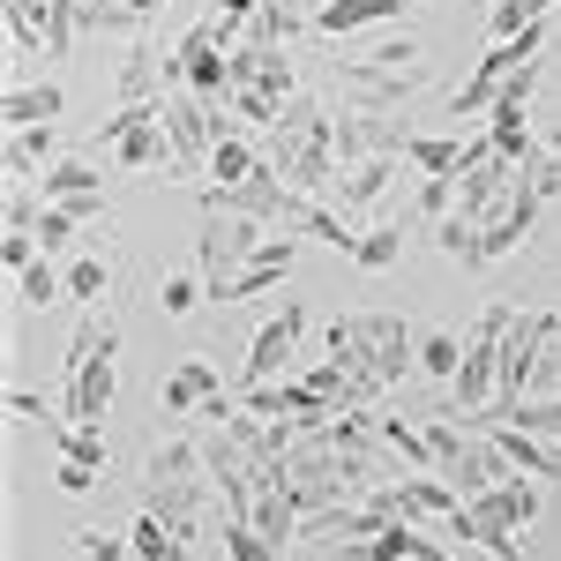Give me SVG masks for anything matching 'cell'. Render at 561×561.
Masks as SVG:
<instances>
[{"instance_id": "obj_1", "label": "cell", "mask_w": 561, "mask_h": 561, "mask_svg": "<svg viewBox=\"0 0 561 561\" xmlns=\"http://www.w3.org/2000/svg\"><path fill=\"white\" fill-rule=\"evenodd\" d=\"M270 165L293 180L300 195H330L337 187V113L293 90V105L270 128Z\"/></svg>"}, {"instance_id": "obj_2", "label": "cell", "mask_w": 561, "mask_h": 561, "mask_svg": "<svg viewBox=\"0 0 561 561\" xmlns=\"http://www.w3.org/2000/svg\"><path fill=\"white\" fill-rule=\"evenodd\" d=\"M210 486L217 479H210V465H203V434H165V442L142 457V510H158L180 539L195 531Z\"/></svg>"}, {"instance_id": "obj_3", "label": "cell", "mask_w": 561, "mask_h": 561, "mask_svg": "<svg viewBox=\"0 0 561 561\" xmlns=\"http://www.w3.org/2000/svg\"><path fill=\"white\" fill-rule=\"evenodd\" d=\"M195 255H203V285H210V300H232V277L262 255V217L225 210L210 187H203V240H195Z\"/></svg>"}, {"instance_id": "obj_4", "label": "cell", "mask_w": 561, "mask_h": 561, "mask_svg": "<svg viewBox=\"0 0 561 561\" xmlns=\"http://www.w3.org/2000/svg\"><path fill=\"white\" fill-rule=\"evenodd\" d=\"M510 322H517V307H510V300H494L472 322V337H465V367H457V382H449L457 420H479V412L494 404V389H502V337H510Z\"/></svg>"}, {"instance_id": "obj_5", "label": "cell", "mask_w": 561, "mask_h": 561, "mask_svg": "<svg viewBox=\"0 0 561 561\" xmlns=\"http://www.w3.org/2000/svg\"><path fill=\"white\" fill-rule=\"evenodd\" d=\"M539 53H547V23H531V31H517V38H494V53H486L472 76L457 83L449 113H457V121H486V113H494V98H502V83H510L517 68H531Z\"/></svg>"}, {"instance_id": "obj_6", "label": "cell", "mask_w": 561, "mask_h": 561, "mask_svg": "<svg viewBox=\"0 0 561 561\" xmlns=\"http://www.w3.org/2000/svg\"><path fill=\"white\" fill-rule=\"evenodd\" d=\"M158 113H165V142H173L180 173H210V150H217V135H225V105L195 98V90H165Z\"/></svg>"}, {"instance_id": "obj_7", "label": "cell", "mask_w": 561, "mask_h": 561, "mask_svg": "<svg viewBox=\"0 0 561 561\" xmlns=\"http://www.w3.org/2000/svg\"><path fill=\"white\" fill-rule=\"evenodd\" d=\"M517 180H524V165L494 150V135H479L472 150H465V165H457V210L472 217V225H486V217L517 195Z\"/></svg>"}, {"instance_id": "obj_8", "label": "cell", "mask_w": 561, "mask_h": 561, "mask_svg": "<svg viewBox=\"0 0 561 561\" xmlns=\"http://www.w3.org/2000/svg\"><path fill=\"white\" fill-rule=\"evenodd\" d=\"M98 135L113 142V158H121L128 173H158V165H173V142H165V113H158V105H121Z\"/></svg>"}, {"instance_id": "obj_9", "label": "cell", "mask_w": 561, "mask_h": 561, "mask_svg": "<svg viewBox=\"0 0 561 561\" xmlns=\"http://www.w3.org/2000/svg\"><path fill=\"white\" fill-rule=\"evenodd\" d=\"M427 83V68H382V60H337V90L345 105H367V113H397L412 90Z\"/></svg>"}, {"instance_id": "obj_10", "label": "cell", "mask_w": 561, "mask_h": 561, "mask_svg": "<svg viewBox=\"0 0 561 561\" xmlns=\"http://www.w3.org/2000/svg\"><path fill=\"white\" fill-rule=\"evenodd\" d=\"M203 465H210V479L225 486V517H248L255 494H262V465L225 427H203Z\"/></svg>"}, {"instance_id": "obj_11", "label": "cell", "mask_w": 561, "mask_h": 561, "mask_svg": "<svg viewBox=\"0 0 561 561\" xmlns=\"http://www.w3.org/2000/svg\"><path fill=\"white\" fill-rule=\"evenodd\" d=\"M113 397H121V367H113V352H98V359H68V397H60V412H68L76 427H105Z\"/></svg>"}, {"instance_id": "obj_12", "label": "cell", "mask_w": 561, "mask_h": 561, "mask_svg": "<svg viewBox=\"0 0 561 561\" xmlns=\"http://www.w3.org/2000/svg\"><path fill=\"white\" fill-rule=\"evenodd\" d=\"M300 337H307V307L285 300V314H270V322L255 330V352H248V375H240V389H248V382H285V367H293Z\"/></svg>"}, {"instance_id": "obj_13", "label": "cell", "mask_w": 561, "mask_h": 561, "mask_svg": "<svg viewBox=\"0 0 561 561\" xmlns=\"http://www.w3.org/2000/svg\"><path fill=\"white\" fill-rule=\"evenodd\" d=\"M367 158H404V128H397L389 113L345 105V113H337V173H345V165H367Z\"/></svg>"}, {"instance_id": "obj_14", "label": "cell", "mask_w": 561, "mask_h": 561, "mask_svg": "<svg viewBox=\"0 0 561 561\" xmlns=\"http://www.w3.org/2000/svg\"><path fill=\"white\" fill-rule=\"evenodd\" d=\"M539 210H547V195L531 187V180H517V195L502 203V210L479 225V262H502V255H517L524 240H531V225H539Z\"/></svg>"}, {"instance_id": "obj_15", "label": "cell", "mask_w": 561, "mask_h": 561, "mask_svg": "<svg viewBox=\"0 0 561 561\" xmlns=\"http://www.w3.org/2000/svg\"><path fill=\"white\" fill-rule=\"evenodd\" d=\"M367 322V375L375 382H404L412 367H420V337L404 330V314H359Z\"/></svg>"}, {"instance_id": "obj_16", "label": "cell", "mask_w": 561, "mask_h": 561, "mask_svg": "<svg viewBox=\"0 0 561 561\" xmlns=\"http://www.w3.org/2000/svg\"><path fill=\"white\" fill-rule=\"evenodd\" d=\"M510 472H517V465L502 457V442H494L486 427H472V434H465V457H449V465H442V479H449L465 502H479L486 486H502Z\"/></svg>"}, {"instance_id": "obj_17", "label": "cell", "mask_w": 561, "mask_h": 561, "mask_svg": "<svg viewBox=\"0 0 561 561\" xmlns=\"http://www.w3.org/2000/svg\"><path fill=\"white\" fill-rule=\"evenodd\" d=\"M38 195L45 203H76L83 217H105V173L83 165V158H53L38 173Z\"/></svg>"}, {"instance_id": "obj_18", "label": "cell", "mask_w": 561, "mask_h": 561, "mask_svg": "<svg viewBox=\"0 0 561 561\" xmlns=\"http://www.w3.org/2000/svg\"><path fill=\"white\" fill-rule=\"evenodd\" d=\"M397 165H404V158H367V165H345V173H337V187H330V203H337L345 217L375 210L389 187H397Z\"/></svg>"}, {"instance_id": "obj_19", "label": "cell", "mask_w": 561, "mask_h": 561, "mask_svg": "<svg viewBox=\"0 0 561 561\" xmlns=\"http://www.w3.org/2000/svg\"><path fill=\"white\" fill-rule=\"evenodd\" d=\"M53 158H60V128H8V150H0L8 187H38V173Z\"/></svg>"}, {"instance_id": "obj_20", "label": "cell", "mask_w": 561, "mask_h": 561, "mask_svg": "<svg viewBox=\"0 0 561 561\" xmlns=\"http://www.w3.org/2000/svg\"><path fill=\"white\" fill-rule=\"evenodd\" d=\"M60 113H68V90L53 83V76L45 83H8V98H0V121L8 128H53Z\"/></svg>"}, {"instance_id": "obj_21", "label": "cell", "mask_w": 561, "mask_h": 561, "mask_svg": "<svg viewBox=\"0 0 561 561\" xmlns=\"http://www.w3.org/2000/svg\"><path fill=\"white\" fill-rule=\"evenodd\" d=\"M472 427H486V420H472ZM494 442H502V457L517 465V472H531V479H561V442H539V434H524L517 420H494Z\"/></svg>"}, {"instance_id": "obj_22", "label": "cell", "mask_w": 561, "mask_h": 561, "mask_svg": "<svg viewBox=\"0 0 561 561\" xmlns=\"http://www.w3.org/2000/svg\"><path fill=\"white\" fill-rule=\"evenodd\" d=\"M442 531H449L457 547H479V554H494V561H524L517 531H510V524H494L486 510H479V502H465V510H457V517L442 524Z\"/></svg>"}, {"instance_id": "obj_23", "label": "cell", "mask_w": 561, "mask_h": 561, "mask_svg": "<svg viewBox=\"0 0 561 561\" xmlns=\"http://www.w3.org/2000/svg\"><path fill=\"white\" fill-rule=\"evenodd\" d=\"M479 510H486L494 524H510V531H531V524H539V479L510 472L502 486H486V494H479Z\"/></svg>"}, {"instance_id": "obj_24", "label": "cell", "mask_w": 561, "mask_h": 561, "mask_svg": "<svg viewBox=\"0 0 561 561\" xmlns=\"http://www.w3.org/2000/svg\"><path fill=\"white\" fill-rule=\"evenodd\" d=\"M293 262H300V232H285V240H262V255L232 277V300H255V293H270V285H285L293 277Z\"/></svg>"}, {"instance_id": "obj_25", "label": "cell", "mask_w": 561, "mask_h": 561, "mask_svg": "<svg viewBox=\"0 0 561 561\" xmlns=\"http://www.w3.org/2000/svg\"><path fill=\"white\" fill-rule=\"evenodd\" d=\"M217 367L210 359H180L173 375H165V412H173V420H187V412H203V404H210L217 397Z\"/></svg>"}, {"instance_id": "obj_26", "label": "cell", "mask_w": 561, "mask_h": 561, "mask_svg": "<svg viewBox=\"0 0 561 561\" xmlns=\"http://www.w3.org/2000/svg\"><path fill=\"white\" fill-rule=\"evenodd\" d=\"M397 15H404V0H322V8H314V31L345 38V31H367V23H397Z\"/></svg>"}, {"instance_id": "obj_27", "label": "cell", "mask_w": 561, "mask_h": 561, "mask_svg": "<svg viewBox=\"0 0 561 561\" xmlns=\"http://www.w3.org/2000/svg\"><path fill=\"white\" fill-rule=\"evenodd\" d=\"M173 0H83V31H150Z\"/></svg>"}, {"instance_id": "obj_28", "label": "cell", "mask_w": 561, "mask_h": 561, "mask_svg": "<svg viewBox=\"0 0 561 561\" xmlns=\"http://www.w3.org/2000/svg\"><path fill=\"white\" fill-rule=\"evenodd\" d=\"M307 23H314V15H307L300 0H262L255 23H248V38H255V45H293Z\"/></svg>"}, {"instance_id": "obj_29", "label": "cell", "mask_w": 561, "mask_h": 561, "mask_svg": "<svg viewBox=\"0 0 561 561\" xmlns=\"http://www.w3.org/2000/svg\"><path fill=\"white\" fill-rule=\"evenodd\" d=\"M465 150L472 142H457V135H404V165H420V173H457Z\"/></svg>"}, {"instance_id": "obj_30", "label": "cell", "mask_w": 561, "mask_h": 561, "mask_svg": "<svg viewBox=\"0 0 561 561\" xmlns=\"http://www.w3.org/2000/svg\"><path fill=\"white\" fill-rule=\"evenodd\" d=\"M15 300H23V307H53V300H68V270H53V255L23 262V270H15Z\"/></svg>"}, {"instance_id": "obj_31", "label": "cell", "mask_w": 561, "mask_h": 561, "mask_svg": "<svg viewBox=\"0 0 561 561\" xmlns=\"http://www.w3.org/2000/svg\"><path fill=\"white\" fill-rule=\"evenodd\" d=\"M90 225H98V217H83L76 203H45V217H38V248H45V255H60V248H76V240H83Z\"/></svg>"}, {"instance_id": "obj_32", "label": "cell", "mask_w": 561, "mask_h": 561, "mask_svg": "<svg viewBox=\"0 0 561 561\" xmlns=\"http://www.w3.org/2000/svg\"><path fill=\"white\" fill-rule=\"evenodd\" d=\"M547 15H554V0H486V31L494 38H517L531 23H547Z\"/></svg>"}, {"instance_id": "obj_33", "label": "cell", "mask_w": 561, "mask_h": 561, "mask_svg": "<svg viewBox=\"0 0 561 561\" xmlns=\"http://www.w3.org/2000/svg\"><path fill=\"white\" fill-rule=\"evenodd\" d=\"M434 248H442L449 262H465V270H486V262H479V225L465 210H449L442 225H434Z\"/></svg>"}, {"instance_id": "obj_34", "label": "cell", "mask_w": 561, "mask_h": 561, "mask_svg": "<svg viewBox=\"0 0 561 561\" xmlns=\"http://www.w3.org/2000/svg\"><path fill=\"white\" fill-rule=\"evenodd\" d=\"M457 367H465V337H457V330H427V337H420V375L457 382Z\"/></svg>"}, {"instance_id": "obj_35", "label": "cell", "mask_w": 561, "mask_h": 561, "mask_svg": "<svg viewBox=\"0 0 561 561\" xmlns=\"http://www.w3.org/2000/svg\"><path fill=\"white\" fill-rule=\"evenodd\" d=\"M352 262H359V270H397V262H404V225L359 232V240H352Z\"/></svg>"}, {"instance_id": "obj_36", "label": "cell", "mask_w": 561, "mask_h": 561, "mask_svg": "<svg viewBox=\"0 0 561 561\" xmlns=\"http://www.w3.org/2000/svg\"><path fill=\"white\" fill-rule=\"evenodd\" d=\"M262 158L240 142V135H217V150H210V187H232V180H248Z\"/></svg>"}, {"instance_id": "obj_37", "label": "cell", "mask_w": 561, "mask_h": 561, "mask_svg": "<svg viewBox=\"0 0 561 561\" xmlns=\"http://www.w3.org/2000/svg\"><path fill=\"white\" fill-rule=\"evenodd\" d=\"M330 359L352 367V375H367V322H359V314H337V322H330Z\"/></svg>"}, {"instance_id": "obj_38", "label": "cell", "mask_w": 561, "mask_h": 561, "mask_svg": "<svg viewBox=\"0 0 561 561\" xmlns=\"http://www.w3.org/2000/svg\"><path fill=\"white\" fill-rule=\"evenodd\" d=\"M105 293H113V270H105V255H76V262H68V300L98 307Z\"/></svg>"}, {"instance_id": "obj_39", "label": "cell", "mask_w": 561, "mask_h": 561, "mask_svg": "<svg viewBox=\"0 0 561 561\" xmlns=\"http://www.w3.org/2000/svg\"><path fill=\"white\" fill-rule=\"evenodd\" d=\"M225 554L232 561H285V547H270L255 531V517H225Z\"/></svg>"}, {"instance_id": "obj_40", "label": "cell", "mask_w": 561, "mask_h": 561, "mask_svg": "<svg viewBox=\"0 0 561 561\" xmlns=\"http://www.w3.org/2000/svg\"><path fill=\"white\" fill-rule=\"evenodd\" d=\"M412 203H420V217H427V225H442V217L457 210V173H420Z\"/></svg>"}, {"instance_id": "obj_41", "label": "cell", "mask_w": 561, "mask_h": 561, "mask_svg": "<svg viewBox=\"0 0 561 561\" xmlns=\"http://www.w3.org/2000/svg\"><path fill=\"white\" fill-rule=\"evenodd\" d=\"M486 427H494V420H486ZM517 427L539 434V442H561V397H524V404H517Z\"/></svg>"}, {"instance_id": "obj_42", "label": "cell", "mask_w": 561, "mask_h": 561, "mask_svg": "<svg viewBox=\"0 0 561 561\" xmlns=\"http://www.w3.org/2000/svg\"><path fill=\"white\" fill-rule=\"evenodd\" d=\"M60 457H76V465H90V472H105V427H60Z\"/></svg>"}, {"instance_id": "obj_43", "label": "cell", "mask_w": 561, "mask_h": 561, "mask_svg": "<svg viewBox=\"0 0 561 561\" xmlns=\"http://www.w3.org/2000/svg\"><path fill=\"white\" fill-rule=\"evenodd\" d=\"M203 300H210V285H203V277H187V270H173V277L158 285V307H165V314H195Z\"/></svg>"}, {"instance_id": "obj_44", "label": "cell", "mask_w": 561, "mask_h": 561, "mask_svg": "<svg viewBox=\"0 0 561 561\" xmlns=\"http://www.w3.org/2000/svg\"><path fill=\"white\" fill-rule=\"evenodd\" d=\"M412 531H420V524H382V531L359 547V561H412Z\"/></svg>"}, {"instance_id": "obj_45", "label": "cell", "mask_w": 561, "mask_h": 561, "mask_svg": "<svg viewBox=\"0 0 561 561\" xmlns=\"http://www.w3.org/2000/svg\"><path fill=\"white\" fill-rule=\"evenodd\" d=\"M225 105H232V113H240V121H255V128H277V113H285V105H293V98H270V90H232V98H225Z\"/></svg>"}, {"instance_id": "obj_46", "label": "cell", "mask_w": 561, "mask_h": 561, "mask_svg": "<svg viewBox=\"0 0 561 561\" xmlns=\"http://www.w3.org/2000/svg\"><path fill=\"white\" fill-rule=\"evenodd\" d=\"M300 382L314 389L322 404H345V389H352V367H337V359H322V367H307Z\"/></svg>"}, {"instance_id": "obj_47", "label": "cell", "mask_w": 561, "mask_h": 561, "mask_svg": "<svg viewBox=\"0 0 561 561\" xmlns=\"http://www.w3.org/2000/svg\"><path fill=\"white\" fill-rule=\"evenodd\" d=\"M76 561H135V547L113 531H76Z\"/></svg>"}, {"instance_id": "obj_48", "label": "cell", "mask_w": 561, "mask_h": 561, "mask_svg": "<svg viewBox=\"0 0 561 561\" xmlns=\"http://www.w3.org/2000/svg\"><path fill=\"white\" fill-rule=\"evenodd\" d=\"M38 203H31V187H8V210H0V225H8V232H38Z\"/></svg>"}, {"instance_id": "obj_49", "label": "cell", "mask_w": 561, "mask_h": 561, "mask_svg": "<svg viewBox=\"0 0 561 561\" xmlns=\"http://www.w3.org/2000/svg\"><path fill=\"white\" fill-rule=\"evenodd\" d=\"M524 180H531V187H539V195H547V203H554V195H561V150H554V158H547V150H539V158H531V165H524Z\"/></svg>"}, {"instance_id": "obj_50", "label": "cell", "mask_w": 561, "mask_h": 561, "mask_svg": "<svg viewBox=\"0 0 561 561\" xmlns=\"http://www.w3.org/2000/svg\"><path fill=\"white\" fill-rule=\"evenodd\" d=\"M45 248H38V232H8V240H0V262H8V270H23V262H38Z\"/></svg>"}, {"instance_id": "obj_51", "label": "cell", "mask_w": 561, "mask_h": 561, "mask_svg": "<svg viewBox=\"0 0 561 561\" xmlns=\"http://www.w3.org/2000/svg\"><path fill=\"white\" fill-rule=\"evenodd\" d=\"M367 60H382V68H420V45H412V38H382Z\"/></svg>"}, {"instance_id": "obj_52", "label": "cell", "mask_w": 561, "mask_h": 561, "mask_svg": "<svg viewBox=\"0 0 561 561\" xmlns=\"http://www.w3.org/2000/svg\"><path fill=\"white\" fill-rule=\"evenodd\" d=\"M53 479H60V494H90L105 472H90V465H76V457H60V472H53Z\"/></svg>"}, {"instance_id": "obj_53", "label": "cell", "mask_w": 561, "mask_h": 561, "mask_svg": "<svg viewBox=\"0 0 561 561\" xmlns=\"http://www.w3.org/2000/svg\"><path fill=\"white\" fill-rule=\"evenodd\" d=\"M8 412L31 427V420H45V397H31V389H8Z\"/></svg>"}]
</instances>
